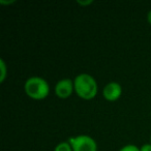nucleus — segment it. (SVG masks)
Returning a JSON list of instances; mask_svg holds the SVG:
<instances>
[{
	"label": "nucleus",
	"mask_w": 151,
	"mask_h": 151,
	"mask_svg": "<svg viewBox=\"0 0 151 151\" xmlns=\"http://www.w3.org/2000/svg\"><path fill=\"white\" fill-rule=\"evenodd\" d=\"M75 92L83 99H92L97 93V84L93 77L88 73H80L73 80Z\"/></svg>",
	"instance_id": "f257e3e1"
},
{
	"label": "nucleus",
	"mask_w": 151,
	"mask_h": 151,
	"mask_svg": "<svg viewBox=\"0 0 151 151\" xmlns=\"http://www.w3.org/2000/svg\"><path fill=\"white\" fill-rule=\"evenodd\" d=\"M26 94L36 101L46 99L50 92V87L46 80L40 77H31L24 85Z\"/></svg>",
	"instance_id": "f03ea898"
},
{
	"label": "nucleus",
	"mask_w": 151,
	"mask_h": 151,
	"mask_svg": "<svg viewBox=\"0 0 151 151\" xmlns=\"http://www.w3.org/2000/svg\"><path fill=\"white\" fill-rule=\"evenodd\" d=\"M73 151H97V144L89 136L73 137L68 140Z\"/></svg>",
	"instance_id": "7ed1b4c3"
},
{
	"label": "nucleus",
	"mask_w": 151,
	"mask_h": 151,
	"mask_svg": "<svg viewBox=\"0 0 151 151\" xmlns=\"http://www.w3.org/2000/svg\"><path fill=\"white\" fill-rule=\"evenodd\" d=\"M73 90H75L73 81L70 79H62L55 86V94L62 99L70 96Z\"/></svg>",
	"instance_id": "20e7f679"
},
{
	"label": "nucleus",
	"mask_w": 151,
	"mask_h": 151,
	"mask_svg": "<svg viewBox=\"0 0 151 151\" xmlns=\"http://www.w3.org/2000/svg\"><path fill=\"white\" fill-rule=\"evenodd\" d=\"M122 87L117 82H110L105 86L103 90V95L108 101H115L121 96Z\"/></svg>",
	"instance_id": "39448f33"
},
{
	"label": "nucleus",
	"mask_w": 151,
	"mask_h": 151,
	"mask_svg": "<svg viewBox=\"0 0 151 151\" xmlns=\"http://www.w3.org/2000/svg\"><path fill=\"white\" fill-rule=\"evenodd\" d=\"M54 151H73V148L69 142H61L55 147Z\"/></svg>",
	"instance_id": "423d86ee"
},
{
	"label": "nucleus",
	"mask_w": 151,
	"mask_h": 151,
	"mask_svg": "<svg viewBox=\"0 0 151 151\" xmlns=\"http://www.w3.org/2000/svg\"><path fill=\"white\" fill-rule=\"evenodd\" d=\"M0 70H1V73H0V82L2 83L4 82L5 77H6V65H5V62L3 59L0 60Z\"/></svg>",
	"instance_id": "0eeeda50"
},
{
	"label": "nucleus",
	"mask_w": 151,
	"mask_h": 151,
	"mask_svg": "<svg viewBox=\"0 0 151 151\" xmlns=\"http://www.w3.org/2000/svg\"><path fill=\"white\" fill-rule=\"evenodd\" d=\"M119 151H140V148H138L136 145H126L122 147Z\"/></svg>",
	"instance_id": "6e6552de"
},
{
	"label": "nucleus",
	"mask_w": 151,
	"mask_h": 151,
	"mask_svg": "<svg viewBox=\"0 0 151 151\" xmlns=\"http://www.w3.org/2000/svg\"><path fill=\"white\" fill-rule=\"evenodd\" d=\"M78 2V4L82 5V6H85V5H89V4H92V0H87V1H81V0H78L77 1Z\"/></svg>",
	"instance_id": "1a4fd4ad"
},
{
	"label": "nucleus",
	"mask_w": 151,
	"mask_h": 151,
	"mask_svg": "<svg viewBox=\"0 0 151 151\" xmlns=\"http://www.w3.org/2000/svg\"><path fill=\"white\" fill-rule=\"evenodd\" d=\"M140 151H151V144H144L140 148Z\"/></svg>",
	"instance_id": "9d476101"
},
{
	"label": "nucleus",
	"mask_w": 151,
	"mask_h": 151,
	"mask_svg": "<svg viewBox=\"0 0 151 151\" xmlns=\"http://www.w3.org/2000/svg\"><path fill=\"white\" fill-rule=\"evenodd\" d=\"M16 1L15 0H9V1H5V0H0V3L1 4H13V3H15Z\"/></svg>",
	"instance_id": "9b49d317"
},
{
	"label": "nucleus",
	"mask_w": 151,
	"mask_h": 151,
	"mask_svg": "<svg viewBox=\"0 0 151 151\" xmlns=\"http://www.w3.org/2000/svg\"><path fill=\"white\" fill-rule=\"evenodd\" d=\"M147 21H148V23L151 25V11H149L148 15H147Z\"/></svg>",
	"instance_id": "f8f14e48"
},
{
	"label": "nucleus",
	"mask_w": 151,
	"mask_h": 151,
	"mask_svg": "<svg viewBox=\"0 0 151 151\" xmlns=\"http://www.w3.org/2000/svg\"><path fill=\"white\" fill-rule=\"evenodd\" d=\"M150 142H151V136H150Z\"/></svg>",
	"instance_id": "ddd939ff"
}]
</instances>
